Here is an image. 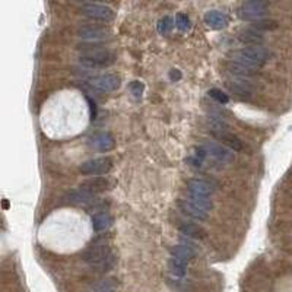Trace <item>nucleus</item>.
<instances>
[{
  "label": "nucleus",
  "instance_id": "obj_17",
  "mask_svg": "<svg viewBox=\"0 0 292 292\" xmlns=\"http://www.w3.org/2000/svg\"><path fill=\"white\" fill-rule=\"evenodd\" d=\"M205 22H206L208 27L213 28V30H222V28L227 27L228 19L219 10H209L208 13L205 15Z\"/></svg>",
  "mask_w": 292,
  "mask_h": 292
},
{
  "label": "nucleus",
  "instance_id": "obj_3",
  "mask_svg": "<svg viewBox=\"0 0 292 292\" xmlns=\"http://www.w3.org/2000/svg\"><path fill=\"white\" fill-rule=\"evenodd\" d=\"M82 260L98 267L99 272H108L114 264V254L107 244H97L88 247L82 253Z\"/></svg>",
  "mask_w": 292,
  "mask_h": 292
},
{
  "label": "nucleus",
  "instance_id": "obj_1",
  "mask_svg": "<svg viewBox=\"0 0 292 292\" xmlns=\"http://www.w3.org/2000/svg\"><path fill=\"white\" fill-rule=\"evenodd\" d=\"M116 59V53L111 50L104 48L99 44H89L88 47H82L79 63L86 69H104L111 66Z\"/></svg>",
  "mask_w": 292,
  "mask_h": 292
},
{
  "label": "nucleus",
  "instance_id": "obj_13",
  "mask_svg": "<svg viewBox=\"0 0 292 292\" xmlns=\"http://www.w3.org/2000/svg\"><path fill=\"white\" fill-rule=\"evenodd\" d=\"M178 231L183 235L190 237V238H195V240H205L206 235H208L206 231L200 225L193 224V222H186V221H183V222L178 224Z\"/></svg>",
  "mask_w": 292,
  "mask_h": 292
},
{
  "label": "nucleus",
  "instance_id": "obj_31",
  "mask_svg": "<svg viewBox=\"0 0 292 292\" xmlns=\"http://www.w3.org/2000/svg\"><path fill=\"white\" fill-rule=\"evenodd\" d=\"M169 78H171L172 81H178V79H181V73H180L177 69H174V70L169 72Z\"/></svg>",
  "mask_w": 292,
  "mask_h": 292
},
{
  "label": "nucleus",
  "instance_id": "obj_21",
  "mask_svg": "<svg viewBox=\"0 0 292 292\" xmlns=\"http://www.w3.org/2000/svg\"><path fill=\"white\" fill-rule=\"evenodd\" d=\"M190 203H193L195 206H197L199 209H202L203 212L208 213L209 210L212 209V200L209 196H202V195H196V193H189L186 197Z\"/></svg>",
  "mask_w": 292,
  "mask_h": 292
},
{
  "label": "nucleus",
  "instance_id": "obj_10",
  "mask_svg": "<svg viewBox=\"0 0 292 292\" xmlns=\"http://www.w3.org/2000/svg\"><path fill=\"white\" fill-rule=\"evenodd\" d=\"M113 184H114V183H113L108 177L101 175V177H92V178L84 181V183L79 186V189L86 192V193H91V195L95 196V195H98V193H104V192L113 189Z\"/></svg>",
  "mask_w": 292,
  "mask_h": 292
},
{
  "label": "nucleus",
  "instance_id": "obj_24",
  "mask_svg": "<svg viewBox=\"0 0 292 292\" xmlns=\"http://www.w3.org/2000/svg\"><path fill=\"white\" fill-rule=\"evenodd\" d=\"M251 27L260 32H264V31H273L279 27V24L273 19H260V21H256V22H251Z\"/></svg>",
  "mask_w": 292,
  "mask_h": 292
},
{
  "label": "nucleus",
  "instance_id": "obj_2",
  "mask_svg": "<svg viewBox=\"0 0 292 292\" xmlns=\"http://www.w3.org/2000/svg\"><path fill=\"white\" fill-rule=\"evenodd\" d=\"M270 59V51L263 45H249L243 47L231 54V60L235 63H240L243 66H247L253 70H257L263 67Z\"/></svg>",
  "mask_w": 292,
  "mask_h": 292
},
{
  "label": "nucleus",
  "instance_id": "obj_26",
  "mask_svg": "<svg viewBox=\"0 0 292 292\" xmlns=\"http://www.w3.org/2000/svg\"><path fill=\"white\" fill-rule=\"evenodd\" d=\"M208 94L212 99H215V101H216V102H219V104H228V102H229V98H228V95H227L225 92H222L221 89L212 88Z\"/></svg>",
  "mask_w": 292,
  "mask_h": 292
},
{
  "label": "nucleus",
  "instance_id": "obj_23",
  "mask_svg": "<svg viewBox=\"0 0 292 292\" xmlns=\"http://www.w3.org/2000/svg\"><path fill=\"white\" fill-rule=\"evenodd\" d=\"M228 70H229V73L235 75V78H243V79H247L256 73V70H253L247 66H243L240 63H235V62L228 65Z\"/></svg>",
  "mask_w": 292,
  "mask_h": 292
},
{
  "label": "nucleus",
  "instance_id": "obj_25",
  "mask_svg": "<svg viewBox=\"0 0 292 292\" xmlns=\"http://www.w3.org/2000/svg\"><path fill=\"white\" fill-rule=\"evenodd\" d=\"M175 27L180 30V31H189L190 30V19L184 15V13H177L175 15V21H174Z\"/></svg>",
  "mask_w": 292,
  "mask_h": 292
},
{
  "label": "nucleus",
  "instance_id": "obj_15",
  "mask_svg": "<svg viewBox=\"0 0 292 292\" xmlns=\"http://www.w3.org/2000/svg\"><path fill=\"white\" fill-rule=\"evenodd\" d=\"M178 208H180V210H181L184 215H187V216L192 218V219H196V221H206V219H208V213H206V212H203L202 209L195 206V205L190 203L187 199L178 200Z\"/></svg>",
  "mask_w": 292,
  "mask_h": 292
},
{
  "label": "nucleus",
  "instance_id": "obj_4",
  "mask_svg": "<svg viewBox=\"0 0 292 292\" xmlns=\"http://www.w3.org/2000/svg\"><path fill=\"white\" fill-rule=\"evenodd\" d=\"M267 9H269V3L267 1H263V0H251V1H244L240 6L238 15L244 21L256 22V21L264 19V15H267Z\"/></svg>",
  "mask_w": 292,
  "mask_h": 292
},
{
  "label": "nucleus",
  "instance_id": "obj_11",
  "mask_svg": "<svg viewBox=\"0 0 292 292\" xmlns=\"http://www.w3.org/2000/svg\"><path fill=\"white\" fill-rule=\"evenodd\" d=\"M89 145L98 152H107V151H111L116 146V140H114L111 133L99 131V133H97L91 137Z\"/></svg>",
  "mask_w": 292,
  "mask_h": 292
},
{
  "label": "nucleus",
  "instance_id": "obj_28",
  "mask_svg": "<svg viewBox=\"0 0 292 292\" xmlns=\"http://www.w3.org/2000/svg\"><path fill=\"white\" fill-rule=\"evenodd\" d=\"M129 89H130V92L134 95V97H140L142 95V92H143V84H140L139 81H134V82H131V84L129 85Z\"/></svg>",
  "mask_w": 292,
  "mask_h": 292
},
{
  "label": "nucleus",
  "instance_id": "obj_12",
  "mask_svg": "<svg viewBox=\"0 0 292 292\" xmlns=\"http://www.w3.org/2000/svg\"><path fill=\"white\" fill-rule=\"evenodd\" d=\"M227 88L234 92L235 95L238 97H243V98H247L253 94V86L247 81V79H243V78H234V79H228L227 82Z\"/></svg>",
  "mask_w": 292,
  "mask_h": 292
},
{
  "label": "nucleus",
  "instance_id": "obj_27",
  "mask_svg": "<svg viewBox=\"0 0 292 292\" xmlns=\"http://www.w3.org/2000/svg\"><path fill=\"white\" fill-rule=\"evenodd\" d=\"M174 27V22H172V19L171 18H168L165 16L164 19H161L160 21V24H158V31L160 32H162V34H167L171 31V28Z\"/></svg>",
  "mask_w": 292,
  "mask_h": 292
},
{
  "label": "nucleus",
  "instance_id": "obj_14",
  "mask_svg": "<svg viewBox=\"0 0 292 292\" xmlns=\"http://www.w3.org/2000/svg\"><path fill=\"white\" fill-rule=\"evenodd\" d=\"M187 190H189V193H196V195L209 196V197L213 195L212 184L205 180H200V178H190L187 181Z\"/></svg>",
  "mask_w": 292,
  "mask_h": 292
},
{
  "label": "nucleus",
  "instance_id": "obj_16",
  "mask_svg": "<svg viewBox=\"0 0 292 292\" xmlns=\"http://www.w3.org/2000/svg\"><path fill=\"white\" fill-rule=\"evenodd\" d=\"M113 225V216L107 212H99L92 216V228L95 232H104Z\"/></svg>",
  "mask_w": 292,
  "mask_h": 292
},
{
  "label": "nucleus",
  "instance_id": "obj_7",
  "mask_svg": "<svg viewBox=\"0 0 292 292\" xmlns=\"http://www.w3.org/2000/svg\"><path fill=\"white\" fill-rule=\"evenodd\" d=\"M78 35L86 40V41H99V40H107L111 35V30L105 25H98V24H88L82 25L78 30Z\"/></svg>",
  "mask_w": 292,
  "mask_h": 292
},
{
  "label": "nucleus",
  "instance_id": "obj_22",
  "mask_svg": "<svg viewBox=\"0 0 292 292\" xmlns=\"http://www.w3.org/2000/svg\"><path fill=\"white\" fill-rule=\"evenodd\" d=\"M168 269H169V272H171L174 276H177V278H184L186 273H187V263L183 261V260H178V259L171 257V259L168 260Z\"/></svg>",
  "mask_w": 292,
  "mask_h": 292
},
{
  "label": "nucleus",
  "instance_id": "obj_6",
  "mask_svg": "<svg viewBox=\"0 0 292 292\" xmlns=\"http://www.w3.org/2000/svg\"><path fill=\"white\" fill-rule=\"evenodd\" d=\"M113 168V160L111 158H95L88 160L81 164L79 172L84 175H95L101 177L104 174H108Z\"/></svg>",
  "mask_w": 292,
  "mask_h": 292
},
{
  "label": "nucleus",
  "instance_id": "obj_5",
  "mask_svg": "<svg viewBox=\"0 0 292 292\" xmlns=\"http://www.w3.org/2000/svg\"><path fill=\"white\" fill-rule=\"evenodd\" d=\"M81 12L86 18L92 19V21H99L102 24H108L114 19V10L107 6V4H101V3H84L81 6Z\"/></svg>",
  "mask_w": 292,
  "mask_h": 292
},
{
  "label": "nucleus",
  "instance_id": "obj_18",
  "mask_svg": "<svg viewBox=\"0 0 292 292\" xmlns=\"http://www.w3.org/2000/svg\"><path fill=\"white\" fill-rule=\"evenodd\" d=\"M238 40L244 44H251V45H260L263 42V34L257 30H254L253 27L246 28L243 31H240L238 34Z\"/></svg>",
  "mask_w": 292,
  "mask_h": 292
},
{
  "label": "nucleus",
  "instance_id": "obj_29",
  "mask_svg": "<svg viewBox=\"0 0 292 292\" xmlns=\"http://www.w3.org/2000/svg\"><path fill=\"white\" fill-rule=\"evenodd\" d=\"M172 288H175V290H181V291H190L192 290V287L189 285V284H186V282H183V281H174L172 284H169Z\"/></svg>",
  "mask_w": 292,
  "mask_h": 292
},
{
  "label": "nucleus",
  "instance_id": "obj_19",
  "mask_svg": "<svg viewBox=\"0 0 292 292\" xmlns=\"http://www.w3.org/2000/svg\"><path fill=\"white\" fill-rule=\"evenodd\" d=\"M94 199H95L94 195L86 193V192L81 190V189L72 190V192L67 193V200H69L70 203H76V205H89V203L94 202Z\"/></svg>",
  "mask_w": 292,
  "mask_h": 292
},
{
  "label": "nucleus",
  "instance_id": "obj_32",
  "mask_svg": "<svg viewBox=\"0 0 292 292\" xmlns=\"http://www.w3.org/2000/svg\"><path fill=\"white\" fill-rule=\"evenodd\" d=\"M101 292H114V291H111V290H107V291H101Z\"/></svg>",
  "mask_w": 292,
  "mask_h": 292
},
{
  "label": "nucleus",
  "instance_id": "obj_20",
  "mask_svg": "<svg viewBox=\"0 0 292 292\" xmlns=\"http://www.w3.org/2000/svg\"><path fill=\"white\" fill-rule=\"evenodd\" d=\"M171 256L174 259H178V260H183V261L187 263V261H190L196 257V251L189 246H175V247L171 249Z\"/></svg>",
  "mask_w": 292,
  "mask_h": 292
},
{
  "label": "nucleus",
  "instance_id": "obj_30",
  "mask_svg": "<svg viewBox=\"0 0 292 292\" xmlns=\"http://www.w3.org/2000/svg\"><path fill=\"white\" fill-rule=\"evenodd\" d=\"M86 101H88V104H89V110H91V119H95V117H97V105H95L94 99H91L88 95H86Z\"/></svg>",
  "mask_w": 292,
  "mask_h": 292
},
{
  "label": "nucleus",
  "instance_id": "obj_8",
  "mask_svg": "<svg viewBox=\"0 0 292 292\" xmlns=\"http://www.w3.org/2000/svg\"><path fill=\"white\" fill-rule=\"evenodd\" d=\"M89 85L94 86L99 92H113L120 88L122 79L116 73H104L89 79Z\"/></svg>",
  "mask_w": 292,
  "mask_h": 292
},
{
  "label": "nucleus",
  "instance_id": "obj_9",
  "mask_svg": "<svg viewBox=\"0 0 292 292\" xmlns=\"http://www.w3.org/2000/svg\"><path fill=\"white\" fill-rule=\"evenodd\" d=\"M203 149L206 151V155H210L216 162L219 164H229L234 160L232 151L228 149L227 146H222L215 142H205Z\"/></svg>",
  "mask_w": 292,
  "mask_h": 292
}]
</instances>
